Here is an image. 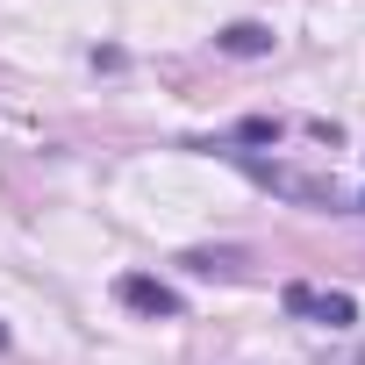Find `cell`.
Returning <instances> with one entry per match:
<instances>
[{"mask_svg": "<svg viewBox=\"0 0 365 365\" xmlns=\"http://www.w3.org/2000/svg\"><path fill=\"white\" fill-rule=\"evenodd\" d=\"M279 301H287V315H308V322H322V329L358 322V301H351V294H322V287H301V279H294Z\"/></svg>", "mask_w": 365, "mask_h": 365, "instance_id": "obj_1", "label": "cell"}, {"mask_svg": "<svg viewBox=\"0 0 365 365\" xmlns=\"http://www.w3.org/2000/svg\"><path fill=\"white\" fill-rule=\"evenodd\" d=\"M115 301H122V308H136V315H179V294H172L165 279H143V272L115 279Z\"/></svg>", "mask_w": 365, "mask_h": 365, "instance_id": "obj_2", "label": "cell"}, {"mask_svg": "<svg viewBox=\"0 0 365 365\" xmlns=\"http://www.w3.org/2000/svg\"><path fill=\"white\" fill-rule=\"evenodd\" d=\"M222 51H237V58H258V51H272V36H265L258 22H237V29H222Z\"/></svg>", "mask_w": 365, "mask_h": 365, "instance_id": "obj_3", "label": "cell"}, {"mask_svg": "<svg viewBox=\"0 0 365 365\" xmlns=\"http://www.w3.org/2000/svg\"><path fill=\"white\" fill-rule=\"evenodd\" d=\"M0 344H8V329H0Z\"/></svg>", "mask_w": 365, "mask_h": 365, "instance_id": "obj_4", "label": "cell"}, {"mask_svg": "<svg viewBox=\"0 0 365 365\" xmlns=\"http://www.w3.org/2000/svg\"><path fill=\"white\" fill-rule=\"evenodd\" d=\"M358 365H365V351H358Z\"/></svg>", "mask_w": 365, "mask_h": 365, "instance_id": "obj_5", "label": "cell"}]
</instances>
